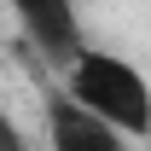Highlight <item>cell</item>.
I'll list each match as a JSON object with an SVG mask.
<instances>
[{
  "label": "cell",
  "instance_id": "2",
  "mask_svg": "<svg viewBox=\"0 0 151 151\" xmlns=\"http://www.w3.org/2000/svg\"><path fill=\"white\" fill-rule=\"evenodd\" d=\"M6 6H12L23 41H29L47 64H58V70H70V58L87 47L81 18H76V0H6Z\"/></svg>",
  "mask_w": 151,
  "mask_h": 151
},
{
  "label": "cell",
  "instance_id": "3",
  "mask_svg": "<svg viewBox=\"0 0 151 151\" xmlns=\"http://www.w3.org/2000/svg\"><path fill=\"white\" fill-rule=\"evenodd\" d=\"M41 122H47V145L52 151H128L134 145L122 128H111L105 116L87 111L76 93H52L47 111H41Z\"/></svg>",
  "mask_w": 151,
  "mask_h": 151
},
{
  "label": "cell",
  "instance_id": "4",
  "mask_svg": "<svg viewBox=\"0 0 151 151\" xmlns=\"http://www.w3.org/2000/svg\"><path fill=\"white\" fill-rule=\"evenodd\" d=\"M0 151H29V139H23V128L12 122V111L0 105Z\"/></svg>",
  "mask_w": 151,
  "mask_h": 151
},
{
  "label": "cell",
  "instance_id": "1",
  "mask_svg": "<svg viewBox=\"0 0 151 151\" xmlns=\"http://www.w3.org/2000/svg\"><path fill=\"white\" fill-rule=\"evenodd\" d=\"M64 93H76L87 111H99L111 128H122L128 139L151 134V81L134 70L122 52L105 47H81L64 70Z\"/></svg>",
  "mask_w": 151,
  "mask_h": 151
}]
</instances>
